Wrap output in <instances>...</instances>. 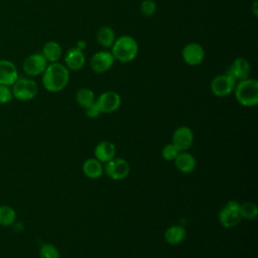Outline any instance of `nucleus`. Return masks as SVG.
<instances>
[{
  "mask_svg": "<svg viewBox=\"0 0 258 258\" xmlns=\"http://www.w3.org/2000/svg\"><path fill=\"white\" fill-rule=\"evenodd\" d=\"M157 9L156 2L154 0H143L140 4V12L144 17H151L155 14Z\"/></svg>",
  "mask_w": 258,
  "mask_h": 258,
  "instance_id": "a878e982",
  "label": "nucleus"
},
{
  "mask_svg": "<svg viewBox=\"0 0 258 258\" xmlns=\"http://www.w3.org/2000/svg\"><path fill=\"white\" fill-rule=\"evenodd\" d=\"M48 62L41 54V52H36L29 54L22 63V69L27 76L36 77L42 75L44 70L46 69Z\"/></svg>",
  "mask_w": 258,
  "mask_h": 258,
  "instance_id": "6e6552de",
  "label": "nucleus"
},
{
  "mask_svg": "<svg viewBox=\"0 0 258 258\" xmlns=\"http://www.w3.org/2000/svg\"><path fill=\"white\" fill-rule=\"evenodd\" d=\"M173 161L175 163L176 168L183 173L191 172L197 165V161L194 155L185 151H180Z\"/></svg>",
  "mask_w": 258,
  "mask_h": 258,
  "instance_id": "f3484780",
  "label": "nucleus"
},
{
  "mask_svg": "<svg viewBox=\"0 0 258 258\" xmlns=\"http://www.w3.org/2000/svg\"><path fill=\"white\" fill-rule=\"evenodd\" d=\"M240 220V204L237 201H229L219 213V221L225 228L236 226Z\"/></svg>",
  "mask_w": 258,
  "mask_h": 258,
  "instance_id": "423d86ee",
  "label": "nucleus"
},
{
  "mask_svg": "<svg viewBox=\"0 0 258 258\" xmlns=\"http://www.w3.org/2000/svg\"><path fill=\"white\" fill-rule=\"evenodd\" d=\"M40 258H59V251L52 244H43L39 249Z\"/></svg>",
  "mask_w": 258,
  "mask_h": 258,
  "instance_id": "393cba45",
  "label": "nucleus"
},
{
  "mask_svg": "<svg viewBox=\"0 0 258 258\" xmlns=\"http://www.w3.org/2000/svg\"><path fill=\"white\" fill-rule=\"evenodd\" d=\"M76 101L81 107L85 109L95 103L96 97L94 92L91 89L81 88L76 93Z\"/></svg>",
  "mask_w": 258,
  "mask_h": 258,
  "instance_id": "4be33fe9",
  "label": "nucleus"
},
{
  "mask_svg": "<svg viewBox=\"0 0 258 258\" xmlns=\"http://www.w3.org/2000/svg\"><path fill=\"white\" fill-rule=\"evenodd\" d=\"M236 81L227 73L216 76L210 84L212 93L217 97H226L233 93Z\"/></svg>",
  "mask_w": 258,
  "mask_h": 258,
  "instance_id": "39448f33",
  "label": "nucleus"
},
{
  "mask_svg": "<svg viewBox=\"0 0 258 258\" xmlns=\"http://www.w3.org/2000/svg\"><path fill=\"white\" fill-rule=\"evenodd\" d=\"M180 151L178 150V148L173 144V143H168L166 144L161 151L162 157L167 160V161H172L175 159V157L178 155Z\"/></svg>",
  "mask_w": 258,
  "mask_h": 258,
  "instance_id": "bb28decb",
  "label": "nucleus"
},
{
  "mask_svg": "<svg viewBox=\"0 0 258 258\" xmlns=\"http://www.w3.org/2000/svg\"><path fill=\"white\" fill-rule=\"evenodd\" d=\"M110 51L114 59L121 62H129L136 58L139 51V45L134 37L124 34L116 37Z\"/></svg>",
  "mask_w": 258,
  "mask_h": 258,
  "instance_id": "f03ea898",
  "label": "nucleus"
},
{
  "mask_svg": "<svg viewBox=\"0 0 258 258\" xmlns=\"http://www.w3.org/2000/svg\"><path fill=\"white\" fill-rule=\"evenodd\" d=\"M205 56V49L203 45L198 42H189L182 47L181 58L187 66L196 67L201 64L204 61Z\"/></svg>",
  "mask_w": 258,
  "mask_h": 258,
  "instance_id": "0eeeda50",
  "label": "nucleus"
},
{
  "mask_svg": "<svg viewBox=\"0 0 258 258\" xmlns=\"http://www.w3.org/2000/svg\"><path fill=\"white\" fill-rule=\"evenodd\" d=\"M12 91L10 87L0 85V104H7L12 100Z\"/></svg>",
  "mask_w": 258,
  "mask_h": 258,
  "instance_id": "cd10ccee",
  "label": "nucleus"
},
{
  "mask_svg": "<svg viewBox=\"0 0 258 258\" xmlns=\"http://www.w3.org/2000/svg\"><path fill=\"white\" fill-rule=\"evenodd\" d=\"M96 39L97 42L104 48H111V46L113 45L115 39H116V35H115V31L112 27L110 26H102L98 29L97 34H96Z\"/></svg>",
  "mask_w": 258,
  "mask_h": 258,
  "instance_id": "6ab92c4d",
  "label": "nucleus"
},
{
  "mask_svg": "<svg viewBox=\"0 0 258 258\" xmlns=\"http://www.w3.org/2000/svg\"><path fill=\"white\" fill-rule=\"evenodd\" d=\"M251 72V66L247 58L243 56L236 57L232 64L227 70V74L230 75L236 82L249 78Z\"/></svg>",
  "mask_w": 258,
  "mask_h": 258,
  "instance_id": "f8f14e48",
  "label": "nucleus"
},
{
  "mask_svg": "<svg viewBox=\"0 0 258 258\" xmlns=\"http://www.w3.org/2000/svg\"><path fill=\"white\" fill-rule=\"evenodd\" d=\"M86 64L84 50L74 46L67 50L64 54V66L71 71H79Z\"/></svg>",
  "mask_w": 258,
  "mask_h": 258,
  "instance_id": "4468645a",
  "label": "nucleus"
},
{
  "mask_svg": "<svg viewBox=\"0 0 258 258\" xmlns=\"http://www.w3.org/2000/svg\"><path fill=\"white\" fill-rule=\"evenodd\" d=\"M194 142V133L190 128L186 126L178 127L172 135V143L179 151H185Z\"/></svg>",
  "mask_w": 258,
  "mask_h": 258,
  "instance_id": "ddd939ff",
  "label": "nucleus"
},
{
  "mask_svg": "<svg viewBox=\"0 0 258 258\" xmlns=\"http://www.w3.org/2000/svg\"><path fill=\"white\" fill-rule=\"evenodd\" d=\"M165 241L170 245H176L183 241L185 238V230L183 227L174 225L166 229L164 233Z\"/></svg>",
  "mask_w": 258,
  "mask_h": 258,
  "instance_id": "412c9836",
  "label": "nucleus"
},
{
  "mask_svg": "<svg viewBox=\"0 0 258 258\" xmlns=\"http://www.w3.org/2000/svg\"><path fill=\"white\" fill-rule=\"evenodd\" d=\"M114 57L109 50H100L95 52L90 58V67L96 74L108 72L114 64Z\"/></svg>",
  "mask_w": 258,
  "mask_h": 258,
  "instance_id": "1a4fd4ad",
  "label": "nucleus"
},
{
  "mask_svg": "<svg viewBox=\"0 0 258 258\" xmlns=\"http://www.w3.org/2000/svg\"><path fill=\"white\" fill-rule=\"evenodd\" d=\"M106 174L114 179L119 180L125 178L130 172V165L124 158H113L106 162L105 165Z\"/></svg>",
  "mask_w": 258,
  "mask_h": 258,
  "instance_id": "9b49d317",
  "label": "nucleus"
},
{
  "mask_svg": "<svg viewBox=\"0 0 258 258\" xmlns=\"http://www.w3.org/2000/svg\"><path fill=\"white\" fill-rule=\"evenodd\" d=\"M233 92L242 106L253 107L258 104V82L255 79L249 77L238 81Z\"/></svg>",
  "mask_w": 258,
  "mask_h": 258,
  "instance_id": "7ed1b4c3",
  "label": "nucleus"
},
{
  "mask_svg": "<svg viewBox=\"0 0 258 258\" xmlns=\"http://www.w3.org/2000/svg\"><path fill=\"white\" fill-rule=\"evenodd\" d=\"M84 110H85V113H86L87 117H89V118H97L101 114V112H100L99 108L97 107L96 103H94L93 105L85 108Z\"/></svg>",
  "mask_w": 258,
  "mask_h": 258,
  "instance_id": "c85d7f7f",
  "label": "nucleus"
},
{
  "mask_svg": "<svg viewBox=\"0 0 258 258\" xmlns=\"http://www.w3.org/2000/svg\"><path fill=\"white\" fill-rule=\"evenodd\" d=\"M18 79L16 66L8 59H0V85L11 87Z\"/></svg>",
  "mask_w": 258,
  "mask_h": 258,
  "instance_id": "2eb2a0df",
  "label": "nucleus"
},
{
  "mask_svg": "<svg viewBox=\"0 0 258 258\" xmlns=\"http://www.w3.org/2000/svg\"><path fill=\"white\" fill-rule=\"evenodd\" d=\"M94 154L100 162H108L115 157L116 147L110 141H102L96 146Z\"/></svg>",
  "mask_w": 258,
  "mask_h": 258,
  "instance_id": "dca6fc26",
  "label": "nucleus"
},
{
  "mask_svg": "<svg viewBox=\"0 0 258 258\" xmlns=\"http://www.w3.org/2000/svg\"><path fill=\"white\" fill-rule=\"evenodd\" d=\"M95 103L101 113H112L119 109L121 105V97L114 91H106L99 95Z\"/></svg>",
  "mask_w": 258,
  "mask_h": 258,
  "instance_id": "9d476101",
  "label": "nucleus"
},
{
  "mask_svg": "<svg viewBox=\"0 0 258 258\" xmlns=\"http://www.w3.org/2000/svg\"><path fill=\"white\" fill-rule=\"evenodd\" d=\"M16 220L15 211L6 205L0 206V225L2 226H11Z\"/></svg>",
  "mask_w": 258,
  "mask_h": 258,
  "instance_id": "5701e85b",
  "label": "nucleus"
},
{
  "mask_svg": "<svg viewBox=\"0 0 258 258\" xmlns=\"http://www.w3.org/2000/svg\"><path fill=\"white\" fill-rule=\"evenodd\" d=\"M240 215L241 218H245L247 220H254L258 215L257 206L251 202L240 204Z\"/></svg>",
  "mask_w": 258,
  "mask_h": 258,
  "instance_id": "b1692460",
  "label": "nucleus"
},
{
  "mask_svg": "<svg viewBox=\"0 0 258 258\" xmlns=\"http://www.w3.org/2000/svg\"><path fill=\"white\" fill-rule=\"evenodd\" d=\"M83 171L90 178H99L104 172V167L98 159L89 158L83 164Z\"/></svg>",
  "mask_w": 258,
  "mask_h": 258,
  "instance_id": "aec40b11",
  "label": "nucleus"
},
{
  "mask_svg": "<svg viewBox=\"0 0 258 258\" xmlns=\"http://www.w3.org/2000/svg\"><path fill=\"white\" fill-rule=\"evenodd\" d=\"M257 8H258V3H257V0H255L252 4V12H253V15L255 17H257L258 15V11H257Z\"/></svg>",
  "mask_w": 258,
  "mask_h": 258,
  "instance_id": "7c9ffc66",
  "label": "nucleus"
},
{
  "mask_svg": "<svg viewBox=\"0 0 258 258\" xmlns=\"http://www.w3.org/2000/svg\"><path fill=\"white\" fill-rule=\"evenodd\" d=\"M41 54L44 56L48 63L56 62L62 55V48L57 41L49 40L44 43Z\"/></svg>",
  "mask_w": 258,
  "mask_h": 258,
  "instance_id": "a211bd4d",
  "label": "nucleus"
},
{
  "mask_svg": "<svg viewBox=\"0 0 258 258\" xmlns=\"http://www.w3.org/2000/svg\"><path fill=\"white\" fill-rule=\"evenodd\" d=\"M12 96L19 101H29L36 97L38 93L37 83L28 78L17 79V81L12 85Z\"/></svg>",
  "mask_w": 258,
  "mask_h": 258,
  "instance_id": "20e7f679",
  "label": "nucleus"
},
{
  "mask_svg": "<svg viewBox=\"0 0 258 258\" xmlns=\"http://www.w3.org/2000/svg\"><path fill=\"white\" fill-rule=\"evenodd\" d=\"M70 70L59 61L50 62L42 73V86L51 93L62 91L69 84Z\"/></svg>",
  "mask_w": 258,
  "mask_h": 258,
  "instance_id": "f257e3e1",
  "label": "nucleus"
},
{
  "mask_svg": "<svg viewBox=\"0 0 258 258\" xmlns=\"http://www.w3.org/2000/svg\"><path fill=\"white\" fill-rule=\"evenodd\" d=\"M76 47H78V48H80V49L84 50V49L87 47V42H86L85 40H83V39H80V40H78V41H77Z\"/></svg>",
  "mask_w": 258,
  "mask_h": 258,
  "instance_id": "c756f323",
  "label": "nucleus"
}]
</instances>
